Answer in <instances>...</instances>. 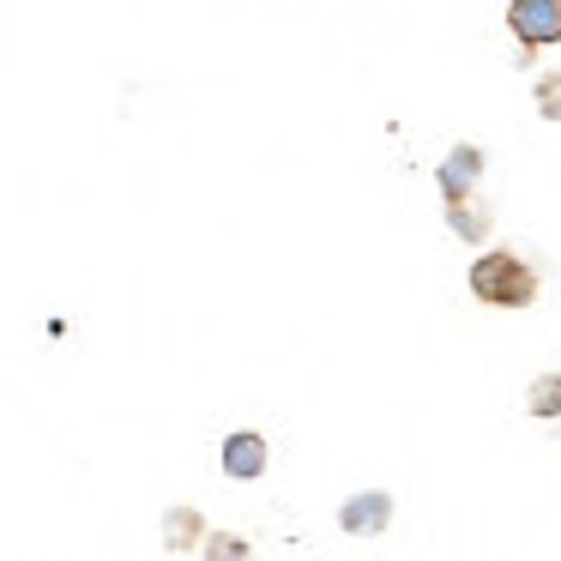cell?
I'll use <instances>...</instances> for the list:
<instances>
[{"mask_svg": "<svg viewBox=\"0 0 561 561\" xmlns=\"http://www.w3.org/2000/svg\"><path fill=\"white\" fill-rule=\"evenodd\" d=\"M465 284H471V296L489 308H531L537 302V266L519 260L513 248H483V254L471 260V272H465Z\"/></svg>", "mask_w": 561, "mask_h": 561, "instance_id": "obj_1", "label": "cell"}, {"mask_svg": "<svg viewBox=\"0 0 561 561\" xmlns=\"http://www.w3.org/2000/svg\"><path fill=\"white\" fill-rule=\"evenodd\" d=\"M507 31L519 49H556L561 43V0H507Z\"/></svg>", "mask_w": 561, "mask_h": 561, "instance_id": "obj_2", "label": "cell"}, {"mask_svg": "<svg viewBox=\"0 0 561 561\" xmlns=\"http://www.w3.org/2000/svg\"><path fill=\"white\" fill-rule=\"evenodd\" d=\"M339 525H344V537H380L392 525V495L387 489H356L339 507Z\"/></svg>", "mask_w": 561, "mask_h": 561, "instance_id": "obj_3", "label": "cell"}, {"mask_svg": "<svg viewBox=\"0 0 561 561\" xmlns=\"http://www.w3.org/2000/svg\"><path fill=\"white\" fill-rule=\"evenodd\" d=\"M266 435L260 428H236L230 440H224V477H236V483H254V477H266Z\"/></svg>", "mask_w": 561, "mask_h": 561, "instance_id": "obj_4", "label": "cell"}, {"mask_svg": "<svg viewBox=\"0 0 561 561\" xmlns=\"http://www.w3.org/2000/svg\"><path fill=\"white\" fill-rule=\"evenodd\" d=\"M477 175H483V151H477V146H453V151H447V163L435 170V187H440V199H447V206H459V199H471Z\"/></svg>", "mask_w": 561, "mask_h": 561, "instance_id": "obj_5", "label": "cell"}, {"mask_svg": "<svg viewBox=\"0 0 561 561\" xmlns=\"http://www.w3.org/2000/svg\"><path fill=\"white\" fill-rule=\"evenodd\" d=\"M206 513L199 507H170L163 513V549L170 556H182V549H206Z\"/></svg>", "mask_w": 561, "mask_h": 561, "instance_id": "obj_6", "label": "cell"}, {"mask_svg": "<svg viewBox=\"0 0 561 561\" xmlns=\"http://www.w3.org/2000/svg\"><path fill=\"white\" fill-rule=\"evenodd\" d=\"M489 224H495V211L489 206H477V199H459V206H447V230L459 236L465 248H477L489 236Z\"/></svg>", "mask_w": 561, "mask_h": 561, "instance_id": "obj_7", "label": "cell"}, {"mask_svg": "<svg viewBox=\"0 0 561 561\" xmlns=\"http://www.w3.org/2000/svg\"><path fill=\"white\" fill-rule=\"evenodd\" d=\"M525 411L543 416V423H556L561 416V375H537L531 387H525Z\"/></svg>", "mask_w": 561, "mask_h": 561, "instance_id": "obj_8", "label": "cell"}, {"mask_svg": "<svg viewBox=\"0 0 561 561\" xmlns=\"http://www.w3.org/2000/svg\"><path fill=\"white\" fill-rule=\"evenodd\" d=\"M206 561H254V549H248V537H236V531H211L206 537Z\"/></svg>", "mask_w": 561, "mask_h": 561, "instance_id": "obj_9", "label": "cell"}, {"mask_svg": "<svg viewBox=\"0 0 561 561\" xmlns=\"http://www.w3.org/2000/svg\"><path fill=\"white\" fill-rule=\"evenodd\" d=\"M531 103H537V115H543V122H561V73H543V79H537Z\"/></svg>", "mask_w": 561, "mask_h": 561, "instance_id": "obj_10", "label": "cell"}]
</instances>
